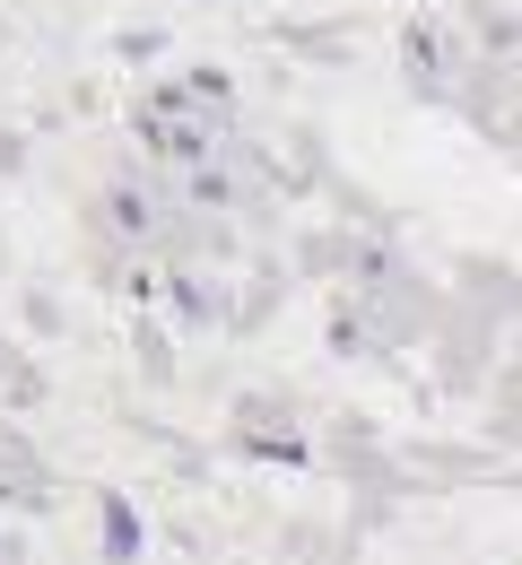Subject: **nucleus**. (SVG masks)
I'll return each instance as SVG.
<instances>
[{"instance_id": "1", "label": "nucleus", "mask_w": 522, "mask_h": 565, "mask_svg": "<svg viewBox=\"0 0 522 565\" xmlns=\"http://www.w3.org/2000/svg\"><path fill=\"white\" fill-rule=\"evenodd\" d=\"M140 131H149L157 148H174V157H201V148H210V114H192L183 96H149V105H140Z\"/></svg>"}]
</instances>
